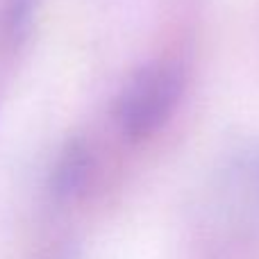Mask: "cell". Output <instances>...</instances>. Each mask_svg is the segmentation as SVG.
<instances>
[{
	"instance_id": "obj_1",
	"label": "cell",
	"mask_w": 259,
	"mask_h": 259,
	"mask_svg": "<svg viewBox=\"0 0 259 259\" xmlns=\"http://www.w3.org/2000/svg\"><path fill=\"white\" fill-rule=\"evenodd\" d=\"M184 77L175 64L157 62L139 68L118 100V121L127 137L143 139L157 132L175 112Z\"/></svg>"
},
{
	"instance_id": "obj_2",
	"label": "cell",
	"mask_w": 259,
	"mask_h": 259,
	"mask_svg": "<svg viewBox=\"0 0 259 259\" xmlns=\"http://www.w3.org/2000/svg\"><path fill=\"white\" fill-rule=\"evenodd\" d=\"M91 173V150L84 139H71L62 148L50 175V191L57 200H71L84 189Z\"/></svg>"
},
{
	"instance_id": "obj_3",
	"label": "cell",
	"mask_w": 259,
	"mask_h": 259,
	"mask_svg": "<svg viewBox=\"0 0 259 259\" xmlns=\"http://www.w3.org/2000/svg\"><path fill=\"white\" fill-rule=\"evenodd\" d=\"M228 175L234 189L246 200L259 207V141L246 143L234 152L228 166Z\"/></svg>"
},
{
	"instance_id": "obj_4",
	"label": "cell",
	"mask_w": 259,
	"mask_h": 259,
	"mask_svg": "<svg viewBox=\"0 0 259 259\" xmlns=\"http://www.w3.org/2000/svg\"><path fill=\"white\" fill-rule=\"evenodd\" d=\"M39 0H5L0 32L9 48H18L32 30Z\"/></svg>"
},
{
	"instance_id": "obj_5",
	"label": "cell",
	"mask_w": 259,
	"mask_h": 259,
	"mask_svg": "<svg viewBox=\"0 0 259 259\" xmlns=\"http://www.w3.org/2000/svg\"><path fill=\"white\" fill-rule=\"evenodd\" d=\"M48 259H77V250L73 246H64V248H59L55 255H50Z\"/></svg>"
}]
</instances>
